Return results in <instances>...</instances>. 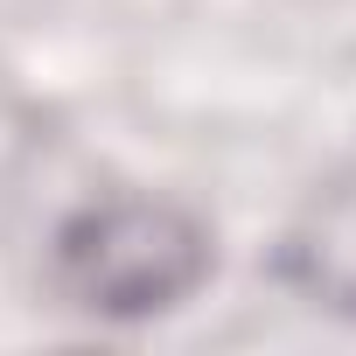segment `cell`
<instances>
[{"instance_id":"7a4b0ae2","label":"cell","mask_w":356,"mask_h":356,"mask_svg":"<svg viewBox=\"0 0 356 356\" xmlns=\"http://www.w3.org/2000/svg\"><path fill=\"white\" fill-rule=\"evenodd\" d=\"M273 280L328 321H356V175L314 189L273 245Z\"/></svg>"},{"instance_id":"6da1fadb","label":"cell","mask_w":356,"mask_h":356,"mask_svg":"<svg viewBox=\"0 0 356 356\" xmlns=\"http://www.w3.org/2000/svg\"><path fill=\"white\" fill-rule=\"evenodd\" d=\"M217 273V231L161 189H105L56 217L49 293L98 328H147L182 314Z\"/></svg>"}]
</instances>
